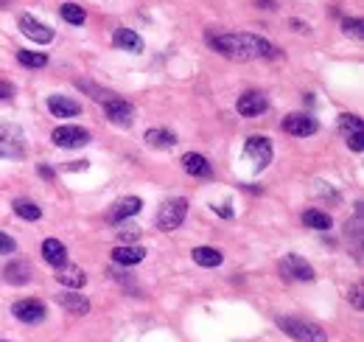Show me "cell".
<instances>
[{"label":"cell","mask_w":364,"mask_h":342,"mask_svg":"<svg viewBox=\"0 0 364 342\" xmlns=\"http://www.w3.org/2000/svg\"><path fill=\"white\" fill-rule=\"evenodd\" d=\"M14 213L20 216V219H25V222H37L40 216H42V210L37 208V202H31V199H14Z\"/></svg>","instance_id":"25"},{"label":"cell","mask_w":364,"mask_h":342,"mask_svg":"<svg viewBox=\"0 0 364 342\" xmlns=\"http://www.w3.org/2000/svg\"><path fill=\"white\" fill-rule=\"evenodd\" d=\"M25 154V141L20 127L12 123H0V158L3 160H20Z\"/></svg>","instance_id":"4"},{"label":"cell","mask_w":364,"mask_h":342,"mask_svg":"<svg viewBox=\"0 0 364 342\" xmlns=\"http://www.w3.org/2000/svg\"><path fill=\"white\" fill-rule=\"evenodd\" d=\"M56 281L62 286H70V289H81L87 284V275L76 264H62V267H56Z\"/></svg>","instance_id":"14"},{"label":"cell","mask_w":364,"mask_h":342,"mask_svg":"<svg viewBox=\"0 0 364 342\" xmlns=\"http://www.w3.org/2000/svg\"><path fill=\"white\" fill-rule=\"evenodd\" d=\"M281 127H283V132H289V135L306 138V135H314V132L320 130V123H317L311 115H306V112H291V115L283 118Z\"/></svg>","instance_id":"6"},{"label":"cell","mask_w":364,"mask_h":342,"mask_svg":"<svg viewBox=\"0 0 364 342\" xmlns=\"http://www.w3.org/2000/svg\"><path fill=\"white\" fill-rule=\"evenodd\" d=\"M353 303L356 308H361V286H353Z\"/></svg>","instance_id":"35"},{"label":"cell","mask_w":364,"mask_h":342,"mask_svg":"<svg viewBox=\"0 0 364 342\" xmlns=\"http://www.w3.org/2000/svg\"><path fill=\"white\" fill-rule=\"evenodd\" d=\"M118 239H120V244H129V241L140 239V228L132 225V222H120L118 225Z\"/></svg>","instance_id":"30"},{"label":"cell","mask_w":364,"mask_h":342,"mask_svg":"<svg viewBox=\"0 0 364 342\" xmlns=\"http://www.w3.org/2000/svg\"><path fill=\"white\" fill-rule=\"evenodd\" d=\"M266 107H269V101H266V96H261V93H244V96L235 101L238 115H247V118L266 112Z\"/></svg>","instance_id":"13"},{"label":"cell","mask_w":364,"mask_h":342,"mask_svg":"<svg viewBox=\"0 0 364 342\" xmlns=\"http://www.w3.org/2000/svg\"><path fill=\"white\" fill-rule=\"evenodd\" d=\"M14 96V87L9 84V82H0V101H6V99H12Z\"/></svg>","instance_id":"33"},{"label":"cell","mask_w":364,"mask_h":342,"mask_svg":"<svg viewBox=\"0 0 364 342\" xmlns=\"http://www.w3.org/2000/svg\"><path fill=\"white\" fill-rule=\"evenodd\" d=\"M12 253H17L14 239H12V236H6V233H0V256H12Z\"/></svg>","instance_id":"31"},{"label":"cell","mask_w":364,"mask_h":342,"mask_svg":"<svg viewBox=\"0 0 364 342\" xmlns=\"http://www.w3.org/2000/svg\"><path fill=\"white\" fill-rule=\"evenodd\" d=\"M281 269L289 275V278H294V281H306V284H311L314 281V267L306 261V258H300V256H286L283 261H281Z\"/></svg>","instance_id":"9"},{"label":"cell","mask_w":364,"mask_h":342,"mask_svg":"<svg viewBox=\"0 0 364 342\" xmlns=\"http://www.w3.org/2000/svg\"><path fill=\"white\" fill-rule=\"evenodd\" d=\"M76 87H79V90H84V93H90V96H93L96 101H104V104L112 99V93H109V90H101V87H99V84H93V82H81V79H79V82H76Z\"/></svg>","instance_id":"28"},{"label":"cell","mask_w":364,"mask_h":342,"mask_svg":"<svg viewBox=\"0 0 364 342\" xmlns=\"http://www.w3.org/2000/svg\"><path fill=\"white\" fill-rule=\"evenodd\" d=\"M185 213H188V199H182V197H174L168 202H163L160 213H157V228L171 233L177 230L182 222H185Z\"/></svg>","instance_id":"3"},{"label":"cell","mask_w":364,"mask_h":342,"mask_svg":"<svg viewBox=\"0 0 364 342\" xmlns=\"http://www.w3.org/2000/svg\"><path fill=\"white\" fill-rule=\"evenodd\" d=\"M339 130L348 135H359L361 132V118L359 115H339Z\"/></svg>","instance_id":"29"},{"label":"cell","mask_w":364,"mask_h":342,"mask_svg":"<svg viewBox=\"0 0 364 342\" xmlns=\"http://www.w3.org/2000/svg\"><path fill=\"white\" fill-rule=\"evenodd\" d=\"M12 312L23 323H42L45 320V306L40 300H17Z\"/></svg>","instance_id":"12"},{"label":"cell","mask_w":364,"mask_h":342,"mask_svg":"<svg viewBox=\"0 0 364 342\" xmlns=\"http://www.w3.org/2000/svg\"><path fill=\"white\" fill-rule=\"evenodd\" d=\"M20 31H23L28 40H34L37 45H45V42L53 40V28H48V25L40 23V20H34L31 14H23V17H20Z\"/></svg>","instance_id":"8"},{"label":"cell","mask_w":364,"mask_h":342,"mask_svg":"<svg viewBox=\"0 0 364 342\" xmlns=\"http://www.w3.org/2000/svg\"><path fill=\"white\" fill-rule=\"evenodd\" d=\"M140 208H143V199L140 197H124V199H118L112 205V210H109V222L112 225L127 222V219H132L135 213H140Z\"/></svg>","instance_id":"10"},{"label":"cell","mask_w":364,"mask_h":342,"mask_svg":"<svg viewBox=\"0 0 364 342\" xmlns=\"http://www.w3.org/2000/svg\"><path fill=\"white\" fill-rule=\"evenodd\" d=\"M146 143L155 146V149H171L177 143V135L168 130H148L146 132Z\"/></svg>","instance_id":"23"},{"label":"cell","mask_w":364,"mask_h":342,"mask_svg":"<svg viewBox=\"0 0 364 342\" xmlns=\"http://www.w3.org/2000/svg\"><path fill=\"white\" fill-rule=\"evenodd\" d=\"M244 154L255 163V169H266V166L272 163V143H269V138H263V135L247 138Z\"/></svg>","instance_id":"5"},{"label":"cell","mask_w":364,"mask_h":342,"mask_svg":"<svg viewBox=\"0 0 364 342\" xmlns=\"http://www.w3.org/2000/svg\"><path fill=\"white\" fill-rule=\"evenodd\" d=\"M302 222H306L309 228H314V230H330V228H333V219H330V216L322 213V210H317V208H311V210L302 213Z\"/></svg>","instance_id":"24"},{"label":"cell","mask_w":364,"mask_h":342,"mask_svg":"<svg viewBox=\"0 0 364 342\" xmlns=\"http://www.w3.org/2000/svg\"><path fill=\"white\" fill-rule=\"evenodd\" d=\"M3 278H6V284H14V286H23L31 281V267H28L25 261H12L6 264L3 269Z\"/></svg>","instance_id":"20"},{"label":"cell","mask_w":364,"mask_h":342,"mask_svg":"<svg viewBox=\"0 0 364 342\" xmlns=\"http://www.w3.org/2000/svg\"><path fill=\"white\" fill-rule=\"evenodd\" d=\"M42 258L51 267H62V264H68V247L59 239H45L42 241Z\"/></svg>","instance_id":"16"},{"label":"cell","mask_w":364,"mask_h":342,"mask_svg":"<svg viewBox=\"0 0 364 342\" xmlns=\"http://www.w3.org/2000/svg\"><path fill=\"white\" fill-rule=\"evenodd\" d=\"M51 141L62 149H79V146H87L90 143V132L81 130V127H56Z\"/></svg>","instance_id":"7"},{"label":"cell","mask_w":364,"mask_h":342,"mask_svg":"<svg viewBox=\"0 0 364 342\" xmlns=\"http://www.w3.org/2000/svg\"><path fill=\"white\" fill-rule=\"evenodd\" d=\"M17 59H20L23 68H45L48 65V56L45 53H34V51H20Z\"/></svg>","instance_id":"27"},{"label":"cell","mask_w":364,"mask_h":342,"mask_svg":"<svg viewBox=\"0 0 364 342\" xmlns=\"http://www.w3.org/2000/svg\"><path fill=\"white\" fill-rule=\"evenodd\" d=\"M278 326L294 339V342H328V334L306 320H297V317H278Z\"/></svg>","instance_id":"2"},{"label":"cell","mask_w":364,"mask_h":342,"mask_svg":"<svg viewBox=\"0 0 364 342\" xmlns=\"http://www.w3.org/2000/svg\"><path fill=\"white\" fill-rule=\"evenodd\" d=\"M342 25H345L348 34H353V37H359V40H361V20H356V17H353V20H345Z\"/></svg>","instance_id":"32"},{"label":"cell","mask_w":364,"mask_h":342,"mask_svg":"<svg viewBox=\"0 0 364 342\" xmlns=\"http://www.w3.org/2000/svg\"><path fill=\"white\" fill-rule=\"evenodd\" d=\"M56 303L65 306L70 315H87L90 312V300L84 295H79V292H62L56 297Z\"/></svg>","instance_id":"21"},{"label":"cell","mask_w":364,"mask_h":342,"mask_svg":"<svg viewBox=\"0 0 364 342\" xmlns=\"http://www.w3.org/2000/svg\"><path fill=\"white\" fill-rule=\"evenodd\" d=\"M40 174H42V177H45V180H51V177H53V171H51V169H45V166H42V169H40Z\"/></svg>","instance_id":"37"},{"label":"cell","mask_w":364,"mask_h":342,"mask_svg":"<svg viewBox=\"0 0 364 342\" xmlns=\"http://www.w3.org/2000/svg\"><path fill=\"white\" fill-rule=\"evenodd\" d=\"M48 110L56 115V118H73L81 112V104L73 101V99H65V96H51L48 99Z\"/></svg>","instance_id":"18"},{"label":"cell","mask_w":364,"mask_h":342,"mask_svg":"<svg viewBox=\"0 0 364 342\" xmlns=\"http://www.w3.org/2000/svg\"><path fill=\"white\" fill-rule=\"evenodd\" d=\"M146 258V250L140 244H118L112 250V261L115 264H124V267H132V264H140Z\"/></svg>","instance_id":"15"},{"label":"cell","mask_w":364,"mask_h":342,"mask_svg":"<svg viewBox=\"0 0 364 342\" xmlns=\"http://www.w3.org/2000/svg\"><path fill=\"white\" fill-rule=\"evenodd\" d=\"M112 42H115V48H120V51H132V53H140V51H143V40L135 34L132 28H118L115 34H112Z\"/></svg>","instance_id":"19"},{"label":"cell","mask_w":364,"mask_h":342,"mask_svg":"<svg viewBox=\"0 0 364 342\" xmlns=\"http://www.w3.org/2000/svg\"><path fill=\"white\" fill-rule=\"evenodd\" d=\"M348 146L353 149V151H361L364 146H361V132L359 135H348Z\"/></svg>","instance_id":"34"},{"label":"cell","mask_w":364,"mask_h":342,"mask_svg":"<svg viewBox=\"0 0 364 342\" xmlns=\"http://www.w3.org/2000/svg\"><path fill=\"white\" fill-rule=\"evenodd\" d=\"M194 261L199 267H219L224 261V256L216 250V247H194Z\"/></svg>","instance_id":"22"},{"label":"cell","mask_w":364,"mask_h":342,"mask_svg":"<svg viewBox=\"0 0 364 342\" xmlns=\"http://www.w3.org/2000/svg\"><path fill=\"white\" fill-rule=\"evenodd\" d=\"M210 45H213L222 56L227 59H269V56H278V48L272 45L269 40L263 37H255V34H222V37H210Z\"/></svg>","instance_id":"1"},{"label":"cell","mask_w":364,"mask_h":342,"mask_svg":"<svg viewBox=\"0 0 364 342\" xmlns=\"http://www.w3.org/2000/svg\"><path fill=\"white\" fill-rule=\"evenodd\" d=\"M59 14H62V20L70 23V25H81L87 20V12L81 6H76V3H65L62 9H59Z\"/></svg>","instance_id":"26"},{"label":"cell","mask_w":364,"mask_h":342,"mask_svg":"<svg viewBox=\"0 0 364 342\" xmlns=\"http://www.w3.org/2000/svg\"><path fill=\"white\" fill-rule=\"evenodd\" d=\"M222 216H224V219H230V216H233V210H230V205H222V208H216Z\"/></svg>","instance_id":"36"},{"label":"cell","mask_w":364,"mask_h":342,"mask_svg":"<svg viewBox=\"0 0 364 342\" xmlns=\"http://www.w3.org/2000/svg\"><path fill=\"white\" fill-rule=\"evenodd\" d=\"M182 169H185L191 177H213V166L207 163L205 154H194V151H188L185 158H182Z\"/></svg>","instance_id":"17"},{"label":"cell","mask_w":364,"mask_h":342,"mask_svg":"<svg viewBox=\"0 0 364 342\" xmlns=\"http://www.w3.org/2000/svg\"><path fill=\"white\" fill-rule=\"evenodd\" d=\"M107 118L115 123V127H129L135 121V107L124 99H109L107 101Z\"/></svg>","instance_id":"11"}]
</instances>
